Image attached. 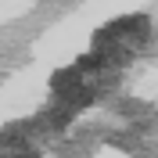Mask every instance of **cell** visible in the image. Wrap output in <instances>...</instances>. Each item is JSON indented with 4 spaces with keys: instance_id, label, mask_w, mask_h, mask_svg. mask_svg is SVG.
I'll return each instance as SVG.
<instances>
[{
    "instance_id": "6da1fadb",
    "label": "cell",
    "mask_w": 158,
    "mask_h": 158,
    "mask_svg": "<svg viewBox=\"0 0 158 158\" xmlns=\"http://www.w3.org/2000/svg\"><path fill=\"white\" fill-rule=\"evenodd\" d=\"M108 72L111 69L101 65L94 54L79 58L76 65H69V69H61L58 76H54V86H50L54 90V94H50V111L43 118H50V126H65L69 118H76L79 111L104 90Z\"/></svg>"
},
{
    "instance_id": "7a4b0ae2",
    "label": "cell",
    "mask_w": 158,
    "mask_h": 158,
    "mask_svg": "<svg viewBox=\"0 0 158 158\" xmlns=\"http://www.w3.org/2000/svg\"><path fill=\"white\" fill-rule=\"evenodd\" d=\"M148 18L144 15H126V18H115L111 25L94 36V58L101 65H108V69H118V65H126L140 47H144V40H148Z\"/></svg>"
},
{
    "instance_id": "3957f363",
    "label": "cell",
    "mask_w": 158,
    "mask_h": 158,
    "mask_svg": "<svg viewBox=\"0 0 158 158\" xmlns=\"http://www.w3.org/2000/svg\"><path fill=\"white\" fill-rule=\"evenodd\" d=\"M40 140L32 126H7L0 133V158H36Z\"/></svg>"
}]
</instances>
